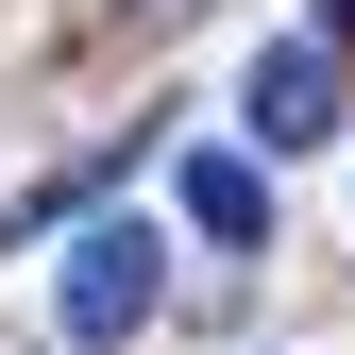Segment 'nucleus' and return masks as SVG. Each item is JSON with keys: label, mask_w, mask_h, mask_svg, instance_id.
Segmentation results:
<instances>
[{"label": "nucleus", "mask_w": 355, "mask_h": 355, "mask_svg": "<svg viewBox=\"0 0 355 355\" xmlns=\"http://www.w3.org/2000/svg\"><path fill=\"white\" fill-rule=\"evenodd\" d=\"M322 51H355V0H338V34H322Z\"/></svg>", "instance_id": "nucleus-4"}, {"label": "nucleus", "mask_w": 355, "mask_h": 355, "mask_svg": "<svg viewBox=\"0 0 355 355\" xmlns=\"http://www.w3.org/2000/svg\"><path fill=\"white\" fill-rule=\"evenodd\" d=\"M187 220L203 237H271V153H203L187 169Z\"/></svg>", "instance_id": "nucleus-3"}, {"label": "nucleus", "mask_w": 355, "mask_h": 355, "mask_svg": "<svg viewBox=\"0 0 355 355\" xmlns=\"http://www.w3.org/2000/svg\"><path fill=\"white\" fill-rule=\"evenodd\" d=\"M338 136V51L322 34H271L254 51V153H322Z\"/></svg>", "instance_id": "nucleus-2"}, {"label": "nucleus", "mask_w": 355, "mask_h": 355, "mask_svg": "<svg viewBox=\"0 0 355 355\" xmlns=\"http://www.w3.org/2000/svg\"><path fill=\"white\" fill-rule=\"evenodd\" d=\"M153 288H169L153 220H85V237H68V288H51V322H68L85 355H119V338L153 322Z\"/></svg>", "instance_id": "nucleus-1"}]
</instances>
